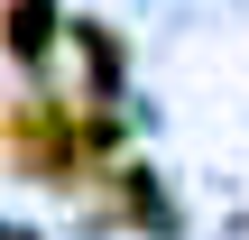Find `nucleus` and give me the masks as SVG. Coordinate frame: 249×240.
I'll return each mask as SVG.
<instances>
[{"label": "nucleus", "instance_id": "1", "mask_svg": "<svg viewBox=\"0 0 249 240\" xmlns=\"http://www.w3.org/2000/svg\"><path fill=\"white\" fill-rule=\"evenodd\" d=\"M46 18H55L46 0H18V9H9V46H18V55H46Z\"/></svg>", "mask_w": 249, "mask_h": 240}]
</instances>
